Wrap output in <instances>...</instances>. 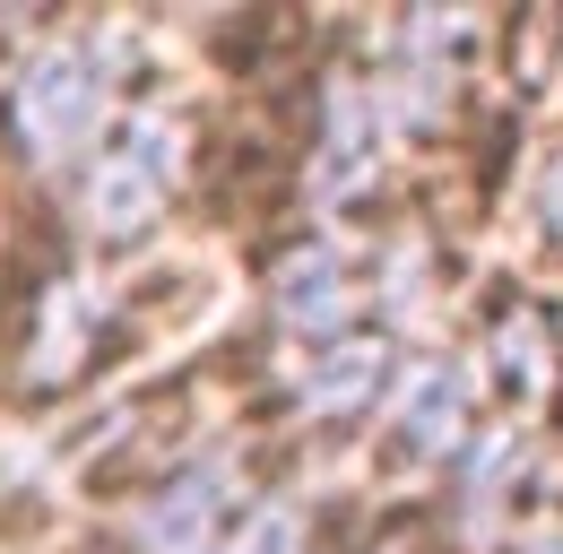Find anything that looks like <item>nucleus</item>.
Listing matches in <instances>:
<instances>
[{"label": "nucleus", "mask_w": 563, "mask_h": 554, "mask_svg": "<svg viewBox=\"0 0 563 554\" xmlns=\"http://www.w3.org/2000/svg\"><path fill=\"white\" fill-rule=\"evenodd\" d=\"M104 104H113V78H104V62L87 44H44L9 87V122H18V147L35 165L87 156L96 131H104Z\"/></svg>", "instance_id": "f257e3e1"}, {"label": "nucleus", "mask_w": 563, "mask_h": 554, "mask_svg": "<svg viewBox=\"0 0 563 554\" xmlns=\"http://www.w3.org/2000/svg\"><path fill=\"white\" fill-rule=\"evenodd\" d=\"M96 339H104V303H96V286H53L44 312H35V339H26V381L53 390V381L87 373Z\"/></svg>", "instance_id": "423d86ee"}, {"label": "nucleus", "mask_w": 563, "mask_h": 554, "mask_svg": "<svg viewBox=\"0 0 563 554\" xmlns=\"http://www.w3.org/2000/svg\"><path fill=\"white\" fill-rule=\"evenodd\" d=\"M390 390V355L364 339V346H330L312 373H303V408L312 416H355Z\"/></svg>", "instance_id": "6e6552de"}, {"label": "nucleus", "mask_w": 563, "mask_h": 554, "mask_svg": "<svg viewBox=\"0 0 563 554\" xmlns=\"http://www.w3.org/2000/svg\"><path fill=\"white\" fill-rule=\"evenodd\" d=\"M174 182H183V122L174 113L122 122V138L96 147V165H87V225H96V243L147 234L165 217V200H174Z\"/></svg>", "instance_id": "f03ea898"}, {"label": "nucleus", "mask_w": 563, "mask_h": 554, "mask_svg": "<svg viewBox=\"0 0 563 554\" xmlns=\"http://www.w3.org/2000/svg\"><path fill=\"white\" fill-rule=\"evenodd\" d=\"M538 217H547V234L563 243V147H555V165H547V182H538Z\"/></svg>", "instance_id": "9b49d317"}, {"label": "nucleus", "mask_w": 563, "mask_h": 554, "mask_svg": "<svg viewBox=\"0 0 563 554\" xmlns=\"http://www.w3.org/2000/svg\"><path fill=\"white\" fill-rule=\"evenodd\" d=\"M494 364H503L511 390H538L547 364H555V330H547V312H511V321L494 330Z\"/></svg>", "instance_id": "9d476101"}, {"label": "nucleus", "mask_w": 563, "mask_h": 554, "mask_svg": "<svg viewBox=\"0 0 563 554\" xmlns=\"http://www.w3.org/2000/svg\"><path fill=\"white\" fill-rule=\"evenodd\" d=\"M390 554H417V546H390Z\"/></svg>", "instance_id": "f8f14e48"}, {"label": "nucleus", "mask_w": 563, "mask_h": 554, "mask_svg": "<svg viewBox=\"0 0 563 554\" xmlns=\"http://www.w3.org/2000/svg\"><path fill=\"white\" fill-rule=\"evenodd\" d=\"M243 502V468L234 459H191L140 502V554H209L234 529Z\"/></svg>", "instance_id": "7ed1b4c3"}, {"label": "nucleus", "mask_w": 563, "mask_h": 554, "mask_svg": "<svg viewBox=\"0 0 563 554\" xmlns=\"http://www.w3.org/2000/svg\"><path fill=\"white\" fill-rule=\"evenodd\" d=\"M460 442H468V373L417 364V373L390 390V451H399L408 468H442Z\"/></svg>", "instance_id": "39448f33"}, {"label": "nucleus", "mask_w": 563, "mask_h": 554, "mask_svg": "<svg viewBox=\"0 0 563 554\" xmlns=\"http://www.w3.org/2000/svg\"><path fill=\"white\" fill-rule=\"evenodd\" d=\"M269 303H278V321L295 330V339H339L355 321V269L339 243H295V252H278V269H269Z\"/></svg>", "instance_id": "20e7f679"}, {"label": "nucleus", "mask_w": 563, "mask_h": 554, "mask_svg": "<svg viewBox=\"0 0 563 554\" xmlns=\"http://www.w3.org/2000/svg\"><path fill=\"white\" fill-rule=\"evenodd\" d=\"M373 147H382V104L364 87H339L330 113H321V165H312L321 200H355L373 182Z\"/></svg>", "instance_id": "0eeeda50"}, {"label": "nucleus", "mask_w": 563, "mask_h": 554, "mask_svg": "<svg viewBox=\"0 0 563 554\" xmlns=\"http://www.w3.org/2000/svg\"><path fill=\"white\" fill-rule=\"evenodd\" d=\"M303 529H312V520H303V502H286V494H278V502L243 511L209 554H303Z\"/></svg>", "instance_id": "1a4fd4ad"}]
</instances>
